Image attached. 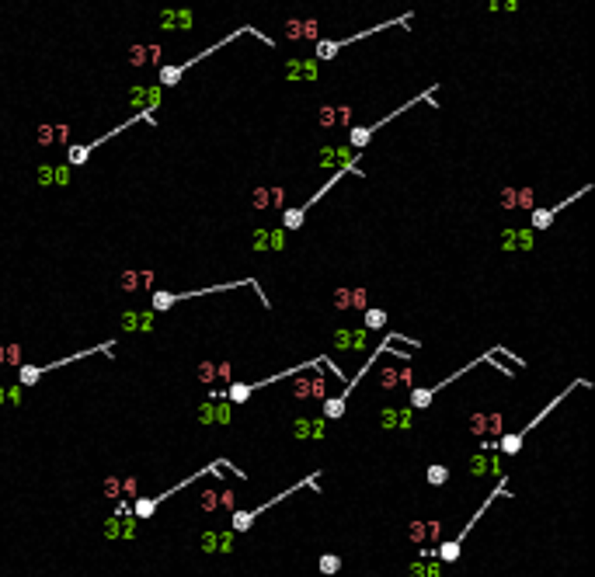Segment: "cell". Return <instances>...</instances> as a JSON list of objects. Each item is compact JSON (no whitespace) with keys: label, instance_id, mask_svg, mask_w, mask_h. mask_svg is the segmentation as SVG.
<instances>
[{"label":"cell","instance_id":"cell-9","mask_svg":"<svg viewBox=\"0 0 595 577\" xmlns=\"http://www.w3.org/2000/svg\"><path fill=\"white\" fill-rule=\"evenodd\" d=\"M435 91H439V84H432V87H428V91H421L418 98H408V101H404L401 108L387 112V115H383V119H376L373 126H355V129L349 132V143H352V150H355V153H362V150L369 146V139H373V136H376V132H380L383 126H390L394 119H401V115H404L408 108H414V105H421V101H432V94H435Z\"/></svg>","mask_w":595,"mask_h":577},{"label":"cell","instance_id":"cell-1","mask_svg":"<svg viewBox=\"0 0 595 577\" xmlns=\"http://www.w3.org/2000/svg\"><path fill=\"white\" fill-rule=\"evenodd\" d=\"M237 288H254V293L261 296V303L271 307L268 296L261 293V282H258V278L219 282V285H206V288H188V293H167V288H157V293H150V307H153L157 313H167L171 307H178V303H185V300H199V296H212V293H237Z\"/></svg>","mask_w":595,"mask_h":577},{"label":"cell","instance_id":"cell-3","mask_svg":"<svg viewBox=\"0 0 595 577\" xmlns=\"http://www.w3.org/2000/svg\"><path fill=\"white\" fill-rule=\"evenodd\" d=\"M240 35H258V39H261L265 46H275V42H271V39H268L265 32H258V28H251V25H240V28H233L230 35H223L219 42H212L209 49H202V53H195L192 60H185V63H174V67H164V70H160V87H174V84H178V80H181V77H185V74H188V70L195 67V63H202V60H209L212 53H219L223 46H230V42H237Z\"/></svg>","mask_w":595,"mask_h":577},{"label":"cell","instance_id":"cell-18","mask_svg":"<svg viewBox=\"0 0 595 577\" xmlns=\"http://www.w3.org/2000/svg\"><path fill=\"white\" fill-rule=\"evenodd\" d=\"M446 480H449V466H442V463L428 466V483H432V487H442Z\"/></svg>","mask_w":595,"mask_h":577},{"label":"cell","instance_id":"cell-11","mask_svg":"<svg viewBox=\"0 0 595 577\" xmlns=\"http://www.w3.org/2000/svg\"><path fill=\"white\" fill-rule=\"evenodd\" d=\"M314 483H321V470H317V473H307L303 480H296V483H292V487H285L282 494H275V497L261 501L258 508H247V511H233V532H247V528H251V525H254V522H258V518H261V515L268 511V508L282 504V501H285V497H292L296 490H303V487H314Z\"/></svg>","mask_w":595,"mask_h":577},{"label":"cell","instance_id":"cell-14","mask_svg":"<svg viewBox=\"0 0 595 577\" xmlns=\"http://www.w3.org/2000/svg\"><path fill=\"white\" fill-rule=\"evenodd\" d=\"M394 25H411V15H401V18H390V21H383V25H373V28H366V32L352 35V39L317 42V60H335V56H338L345 46H352V42H362V39H369V35H380V32H387V28H394Z\"/></svg>","mask_w":595,"mask_h":577},{"label":"cell","instance_id":"cell-12","mask_svg":"<svg viewBox=\"0 0 595 577\" xmlns=\"http://www.w3.org/2000/svg\"><path fill=\"white\" fill-rule=\"evenodd\" d=\"M324 365V359L317 355V359H310V362H300V365H292V369H282V372H275V376H265V379H254V383H233L230 390H226V400H233V404H244L251 393H258V390H265V386H271V383H282V379H292V376H300V372H310V369H321Z\"/></svg>","mask_w":595,"mask_h":577},{"label":"cell","instance_id":"cell-8","mask_svg":"<svg viewBox=\"0 0 595 577\" xmlns=\"http://www.w3.org/2000/svg\"><path fill=\"white\" fill-rule=\"evenodd\" d=\"M219 470H230V463H226V459H219V463H212V466H206V470H195V473H188V476H185L178 487H167V490H160V494H153V497H136V501H133V508H129V511H133V518H150V515H153V511H157V508H160L167 497H174L178 490H185V487H192L195 480H202V476H212V473H219Z\"/></svg>","mask_w":595,"mask_h":577},{"label":"cell","instance_id":"cell-5","mask_svg":"<svg viewBox=\"0 0 595 577\" xmlns=\"http://www.w3.org/2000/svg\"><path fill=\"white\" fill-rule=\"evenodd\" d=\"M359 157H362V153H352V157H349V160H345V164H342V167H338V171H335V174H331V178H328V181H324V184H321V188L303 202V205H300V209H285V212H282V226H285V230H300V226H303V219H307V212H310V209H314V205H317V202H321V198L338 184V181H345V174H355Z\"/></svg>","mask_w":595,"mask_h":577},{"label":"cell","instance_id":"cell-7","mask_svg":"<svg viewBox=\"0 0 595 577\" xmlns=\"http://www.w3.org/2000/svg\"><path fill=\"white\" fill-rule=\"evenodd\" d=\"M112 348H115V338H112V341H101V345H94V348H81V352H74V355H67V359H56V362H46V365H18V383H22V386H35L46 372L67 369V365H74V362H81V359H91V355H112Z\"/></svg>","mask_w":595,"mask_h":577},{"label":"cell","instance_id":"cell-15","mask_svg":"<svg viewBox=\"0 0 595 577\" xmlns=\"http://www.w3.org/2000/svg\"><path fill=\"white\" fill-rule=\"evenodd\" d=\"M588 191H592V184L578 188L574 195H567L564 202H557V205H550V209H536V212H533V219H529V223H533V230H546V226H550V223L557 219V212H564V209H567L571 202H578V198H581V195H588Z\"/></svg>","mask_w":595,"mask_h":577},{"label":"cell","instance_id":"cell-4","mask_svg":"<svg viewBox=\"0 0 595 577\" xmlns=\"http://www.w3.org/2000/svg\"><path fill=\"white\" fill-rule=\"evenodd\" d=\"M508 494H512V490H508V480H498V487H494V490L484 497V504H480V508L470 515V522H467V525L456 532V539H446V542H439V546H435V556H439L442 563H456V560H460V553H463V539L470 535V528H474V525H477V522L487 515V508H491L498 497H508Z\"/></svg>","mask_w":595,"mask_h":577},{"label":"cell","instance_id":"cell-2","mask_svg":"<svg viewBox=\"0 0 595 577\" xmlns=\"http://www.w3.org/2000/svg\"><path fill=\"white\" fill-rule=\"evenodd\" d=\"M397 341H404V345L418 348V341H414V338H404V334H387V338H383V341H380V345L373 348V355H369V359L362 362V369H359V372H355V376H352L349 383H345V390H342L338 397H328V400H324V417H328V421H338V417L345 414V400L352 397V390H355V386L362 383V376H369V372H373V365L380 362V355H383V352H390V345H397Z\"/></svg>","mask_w":595,"mask_h":577},{"label":"cell","instance_id":"cell-17","mask_svg":"<svg viewBox=\"0 0 595 577\" xmlns=\"http://www.w3.org/2000/svg\"><path fill=\"white\" fill-rule=\"evenodd\" d=\"M366 327L369 331H383L387 327V310H366Z\"/></svg>","mask_w":595,"mask_h":577},{"label":"cell","instance_id":"cell-13","mask_svg":"<svg viewBox=\"0 0 595 577\" xmlns=\"http://www.w3.org/2000/svg\"><path fill=\"white\" fill-rule=\"evenodd\" d=\"M494 352H498V348H494ZM494 352H484V355H477V359H470V362H467L463 369H456L453 376H446V379H439V383H432V386H421V390H411V397H408V404H411L414 411H425V407H428V404H432V400H435V397H439V393H442L446 386H453V383H456L460 376H467V372H474L477 365H491V362H494V359H491Z\"/></svg>","mask_w":595,"mask_h":577},{"label":"cell","instance_id":"cell-16","mask_svg":"<svg viewBox=\"0 0 595 577\" xmlns=\"http://www.w3.org/2000/svg\"><path fill=\"white\" fill-rule=\"evenodd\" d=\"M342 567H345V560H342L338 553H324V556L317 560V570H321L324 577H335V574H338Z\"/></svg>","mask_w":595,"mask_h":577},{"label":"cell","instance_id":"cell-6","mask_svg":"<svg viewBox=\"0 0 595 577\" xmlns=\"http://www.w3.org/2000/svg\"><path fill=\"white\" fill-rule=\"evenodd\" d=\"M153 108H157V101L150 105V108H143V112H136V115H129L122 126H115L112 132H101V136H94V139H87V143H74L70 150H67V160L74 164V167H81V164H87V157L98 150V146H105L108 139H115L119 132H126V129H133V126H140V122H153Z\"/></svg>","mask_w":595,"mask_h":577},{"label":"cell","instance_id":"cell-10","mask_svg":"<svg viewBox=\"0 0 595 577\" xmlns=\"http://www.w3.org/2000/svg\"><path fill=\"white\" fill-rule=\"evenodd\" d=\"M578 386L585 390V386H592V383H588V379H574V383H571L567 390H560V393H557V397H553V400H550V404H546V407H543V411H539L536 417H529V421H526V424H522L519 431H512V435H501V442H498V449H501L505 456H515V452L522 449V442H526V435H529V431H533V428H536V424H539V421H543L546 414H553V411H557V404H564V400L571 397V390H578Z\"/></svg>","mask_w":595,"mask_h":577}]
</instances>
